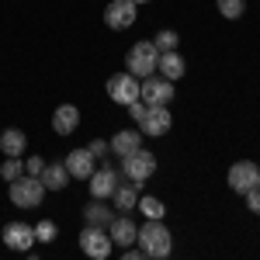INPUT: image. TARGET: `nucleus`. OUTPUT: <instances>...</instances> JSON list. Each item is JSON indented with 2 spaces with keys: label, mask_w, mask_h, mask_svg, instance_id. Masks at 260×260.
<instances>
[{
  "label": "nucleus",
  "mask_w": 260,
  "mask_h": 260,
  "mask_svg": "<svg viewBox=\"0 0 260 260\" xmlns=\"http://www.w3.org/2000/svg\"><path fill=\"white\" fill-rule=\"evenodd\" d=\"M42 198H45V184H42V177L21 174L18 180H11V205H14V208H39Z\"/></svg>",
  "instance_id": "3"
},
{
  "label": "nucleus",
  "mask_w": 260,
  "mask_h": 260,
  "mask_svg": "<svg viewBox=\"0 0 260 260\" xmlns=\"http://www.w3.org/2000/svg\"><path fill=\"white\" fill-rule=\"evenodd\" d=\"M111 205H104V198H90L83 205V222L87 225H101V229H108L111 225Z\"/></svg>",
  "instance_id": "16"
},
{
  "label": "nucleus",
  "mask_w": 260,
  "mask_h": 260,
  "mask_svg": "<svg viewBox=\"0 0 260 260\" xmlns=\"http://www.w3.org/2000/svg\"><path fill=\"white\" fill-rule=\"evenodd\" d=\"M146 111H149V104H146L142 98L128 104V115H132V121H142V118H146Z\"/></svg>",
  "instance_id": "28"
},
{
  "label": "nucleus",
  "mask_w": 260,
  "mask_h": 260,
  "mask_svg": "<svg viewBox=\"0 0 260 260\" xmlns=\"http://www.w3.org/2000/svg\"><path fill=\"white\" fill-rule=\"evenodd\" d=\"M121 174L132 180V184H146V180L156 174V156L149 153V149H136V153H128V156H121Z\"/></svg>",
  "instance_id": "4"
},
{
  "label": "nucleus",
  "mask_w": 260,
  "mask_h": 260,
  "mask_svg": "<svg viewBox=\"0 0 260 260\" xmlns=\"http://www.w3.org/2000/svg\"><path fill=\"white\" fill-rule=\"evenodd\" d=\"M142 149V132L139 128H121L115 132V139H111V153L115 156H128V153H136Z\"/></svg>",
  "instance_id": "17"
},
{
  "label": "nucleus",
  "mask_w": 260,
  "mask_h": 260,
  "mask_svg": "<svg viewBox=\"0 0 260 260\" xmlns=\"http://www.w3.org/2000/svg\"><path fill=\"white\" fill-rule=\"evenodd\" d=\"M90 198H111L115 194V187H118V170H111V167H104V170H94L90 174Z\"/></svg>",
  "instance_id": "13"
},
{
  "label": "nucleus",
  "mask_w": 260,
  "mask_h": 260,
  "mask_svg": "<svg viewBox=\"0 0 260 260\" xmlns=\"http://www.w3.org/2000/svg\"><path fill=\"white\" fill-rule=\"evenodd\" d=\"M66 170H70V180H90L94 174V156H90V149H70V156H66Z\"/></svg>",
  "instance_id": "12"
},
{
  "label": "nucleus",
  "mask_w": 260,
  "mask_h": 260,
  "mask_svg": "<svg viewBox=\"0 0 260 260\" xmlns=\"http://www.w3.org/2000/svg\"><path fill=\"white\" fill-rule=\"evenodd\" d=\"M156 59H160V49L153 45V42H136L132 49H128V56H125V70L132 73V77H153L156 73Z\"/></svg>",
  "instance_id": "2"
},
{
  "label": "nucleus",
  "mask_w": 260,
  "mask_h": 260,
  "mask_svg": "<svg viewBox=\"0 0 260 260\" xmlns=\"http://www.w3.org/2000/svg\"><path fill=\"white\" fill-rule=\"evenodd\" d=\"M170 125H174V118H170V104H160V108H149V111H146V118L139 121V132L142 136H167Z\"/></svg>",
  "instance_id": "11"
},
{
  "label": "nucleus",
  "mask_w": 260,
  "mask_h": 260,
  "mask_svg": "<svg viewBox=\"0 0 260 260\" xmlns=\"http://www.w3.org/2000/svg\"><path fill=\"white\" fill-rule=\"evenodd\" d=\"M243 198H246V208H250L253 215H260V187H253V191H246Z\"/></svg>",
  "instance_id": "29"
},
{
  "label": "nucleus",
  "mask_w": 260,
  "mask_h": 260,
  "mask_svg": "<svg viewBox=\"0 0 260 260\" xmlns=\"http://www.w3.org/2000/svg\"><path fill=\"white\" fill-rule=\"evenodd\" d=\"M184 70H187V62H184V56H180L177 49H174V52H160V59H156V73H160V77H167V80H180Z\"/></svg>",
  "instance_id": "18"
},
{
  "label": "nucleus",
  "mask_w": 260,
  "mask_h": 260,
  "mask_svg": "<svg viewBox=\"0 0 260 260\" xmlns=\"http://www.w3.org/2000/svg\"><path fill=\"white\" fill-rule=\"evenodd\" d=\"M229 187H233L236 194H246V191L260 187V167L253 160L233 163V167H229Z\"/></svg>",
  "instance_id": "9"
},
{
  "label": "nucleus",
  "mask_w": 260,
  "mask_h": 260,
  "mask_svg": "<svg viewBox=\"0 0 260 260\" xmlns=\"http://www.w3.org/2000/svg\"><path fill=\"white\" fill-rule=\"evenodd\" d=\"M77 125H80V108H77V104H59V108L52 111V128H56V136H70Z\"/></svg>",
  "instance_id": "15"
},
{
  "label": "nucleus",
  "mask_w": 260,
  "mask_h": 260,
  "mask_svg": "<svg viewBox=\"0 0 260 260\" xmlns=\"http://www.w3.org/2000/svg\"><path fill=\"white\" fill-rule=\"evenodd\" d=\"M177 42H180V35L174 31V28H163L160 35L153 39V45H156L160 52H174V49H177Z\"/></svg>",
  "instance_id": "25"
},
{
  "label": "nucleus",
  "mask_w": 260,
  "mask_h": 260,
  "mask_svg": "<svg viewBox=\"0 0 260 260\" xmlns=\"http://www.w3.org/2000/svg\"><path fill=\"white\" fill-rule=\"evenodd\" d=\"M42 167H45V160L42 156H28V163H24V174H31V177H39Z\"/></svg>",
  "instance_id": "30"
},
{
  "label": "nucleus",
  "mask_w": 260,
  "mask_h": 260,
  "mask_svg": "<svg viewBox=\"0 0 260 260\" xmlns=\"http://www.w3.org/2000/svg\"><path fill=\"white\" fill-rule=\"evenodd\" d=\"M111 236H108V229H101V225H87L80 233V250L87 253V257H94V260H104V257H111Z\"/></svg>",
  "instance_id": "8"
},
{
  "label": "nucleus",
  "mask_w": 260,
  "mask_h": 260,
  "mask_svg": "<svg viewBox=\"0 0 260 260\" xmlns=\"http://www.w3.org/2000/svg\"><path fill=\"white\" fill-rule=\"evenodd\" d=\"M0 240L7 250H31V243H35V225H28V222H7L4 229H0Z\"/></svg>",
  "instance_id": "10"
},
{
  "label": "nucleus",
  "mask_w": 260,
  "mask_h": 260,
  "mask_svg": "<svg viewBox=\"0 0 260 260\" xmlns=\"http://www.w3.org/2000/svg\"><path fill=\"white\" fill-rule=\"evenodd\" d=\"M132 4H149V0H132Z\"/></svg>",
  "instance_id": "31"
},
{
  "label": "nucleus",
  "mask_w": 260,
  "mask_h": 260,
  "mask_svg": "<svg viewBox=\"0 0 260 260\" xmlns=\"http://www.w3.org/2000/svg\"><path fill=\"white\" fill-rule=\"evenodd\" d=\"M136 18H139V4H132V0H111V4L104 7V24H108L111 31L132 28Z\"/></svg>",
  "instance_id": "7"
},
{
  "label": "nucleus",
  "mask_w": 260,
  "mask_h": 260,
  "mask_svg": "<svg viewBox=\"0 0 260 260\" xmlns=\"http://www.w3.org/2000/svg\"><path fill=\"white\" fill-rule=\"evenodd\" d=\"M108 236H111L115 246H132L136 236H139V225L128 219V215H118V219H111V225H108Z\"/></svg>",
  "instance_id": "14"
},
{
  "label": "nucleus",
  "mask_w": 260,
  "mask_h": 260,
  "mask_svg": "<svg viewBox=\"0 0 260 260\" xmlns=\"http://www.w3.org/2000/svg\"><path fill=\"white\" fill-rule=\"evenodd\" d=\"M56 236H59V229H56V222H39V225H35V240H42V243H52L56 240Z\"/></svg>",
  "instance_id": "26"
},
{
  "label": "nucleus",
  "mask_w": 260,
  "mask_h": 260,
  "mask_svg": "<svg viewBox=\"0 0 260 260\" xmlns=\"http://www.w3.org/2000/svg\"><path fill=\"white\" fill-rule=\"evenodd\" d=\"M21 174H24V163H21V156H7V160H4V167H0V177L11 184V180H18Z\"/></svg>",
  "instance_id": "24"
},
{
  "label": "nucleus",
  "mask_w": 260,
  "mask_h": 260,
  "mask_svg": "<svg viewBox=\"0 0 260 260\" xmlns=\"http://www.w3.org/2000/svg\"><path fill=\"white\" fill-rule=\"evenodd\" d=\"M24 149H28V136L21 128H4L0 132V153L4 156H24Z\"/></svg>",
  "instance_id": "19"
},
{
  "label": "nucleus",
  "mask_w": 260,
  "mask_h": 260,
  "mask_svg": "<svg viewBox=\"0 0 260 260\" xmlns=\"http://www.w3.org/2000/svg\"><path fill=\"white\" fill-rule=\"evenodd\" d=\"M215 4H219V14L225 21L243 18V11H246V0H215Z\"/></svg>",
  "instance_id": "23"
},
{
  "label": "nucleus",
  "mask_w": 260,
  "mask_h": 260,
  "mask_svg": "<svg viewBox=\"0 0 260 260\" xmlns=\"http://www.w3.org/2000/svg\"><path fill=\"white\" fill-rule=\"evenodd\" d=\"M39 177L45 184V191H62L70 184V170H66V163H45Z\"/></svg>",
  "instance_id": "20"
},
{
  "label": "nucleus",
  "mask_w": 260,
  "mask_h": 260,
  "mask_svg": "<svg viewBox=\"0 0 260 260\" xmlns=\"http://www.w3.org/2000/svg\"><path fill=\"white\" fill-rule=\"evenodd\" d=\"M87 149H90V156H94V160H104V156L111 153V142H104V139H94L90 146H87Z\"/></svg>",
  "instance_id": "27"
},
{
  "label": "nucleus",
  "mask_w": 260,
  "mask_h": 260,
  "mask_svg": "<svg viewBox=\"0 0 260 260\" xmlns=\"http://www.w3.org/2000/svg\"><path fill=\"white\" fill-rule=\"evenodd\" d=\"M104 90L111 94V101L115 104H132V101H139V77H132L128 70L125 73H111L108 77V83H104Z\"/></svg>",
  "instance_id": "6"
},
{
  "label": "nucleus",
  "mask_w": 260,
  "mask_h": 260,
  "mask_svg": "<svg viewBox=\"0 0 260 260\" xmlns=\"http://www.w3.org/2000/svg\"><path fill=\"white\" fill-rule=\"evenodd\" d=\"M136 243L146 250V257H153V260H163V257L174 253V236L163 225V219H146V225H139Z\"/></svg>",
  "instance_id": "1"
},
{
  "label": "nucleus",
  "mask_w": 260,
  "mask_h": 260,
  "mask_svg": "<svg viewBox=\"0 0 260 260\" xmlns=\"http://www.w3.org/2000/svg\"><path fill=\"white\" fill-rule=\"evenodd\" d=\"M139 98L149 104V108H160V104H170L174 101V80H167L160 73L139 80Z\"/></svg>",
  "instance_id": "5"
},
{
  "label": "nucleus",
  "mask_w": 260,
  "mask_h": 260,
  "mask_svg": "<svg viewBox=\"0 0 260 260\" xmlns=\"http://www.w3.org/2000/svg\"><path fill=\"white\" fill-rule=\"evenodd\" d=\"M139 212L146 215V219H163V215H167V205H163L160 198H153V194H142L139 198Z\"/></svg>",
  "instance_id": "22"
},
{
  "label": "nucleus",
  "mask_w": 260,
  "mask_h": 260,
  "mask_svg": "<svg viewBox=\"0 0 260 260\" xmlns=\"http://www.w3.org/2000/svg\"><path fill=\"white\" fill-rule=\"evenodd\" d=\"M111 205L118 208V212H132V208H139V184H121L118 180V187H115V194H111Z\"/></svg>",
  "instance_id": "21"
}]
</instances>
